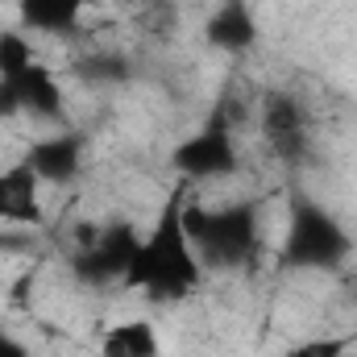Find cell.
<instances>
[{
  "instance_id": "obj_1",
  "label": "cell",
  "mask_w": 357,
  "mask_h": 357,
  "mask_svg": "<svg viewBox=\"0 0 357 357\" xmlns=\"http://www.w3.org/2000/svg\"><path fill=\"white\" fill-rule=\"evenodd\" d=\"M133 262H137V282H146L150 291H167V295H178V291H187L191 282H195V258H191V233H187V225L178 220V212L171 208V216H167V225L133 254Z\"/></svg>"
},
{
  "instance_id": "obj_2",
  "label": "cell",
  "mask_w": 357,
  "mask_h": 357,
  "mask_svg": "<svg viewBox=\"0 0 357 357\" xmlns=\"http://www.w3.org/2000/svg\"><path fill=\"white\" fill-rule=\"evenodd\" d=\"M341 250H345L341 229L320 208H303L295 220V233H291V258L312 266V262H333Z\"/></svg>"
},
{
  "instance_id": "obj_3",
  "label": "cell",
  "mask_w": 357,
  "mask_h": 357,
  "mask_svg": "<svg viewBox=\"0 0 357 357\" xmlns=\"http://www.w3.org/2000/svg\"><path fill=\"white\" fill-rule=\"evenodd\" d=\"M100 357H162V333L154 320H112L100 333Z\"/></svg>"
},
{
  "instance_id": "obj_4",
  "label": "cell",
  "mask_w": 357,
  "mask_h": 357,
  "mask_svg": "<svg viewBox=\"0 0 357 357\" xmlns=\"http://www.w3.org/2000/svg\"><path fill=\"white\" fill-rule=\"evenodd\" d=\"M38 187L42 178L33 175L29 162L0 171V220H17V225L38 220Z\"/></svg>"
},
{
  "instance_id": "obj_5",
  "label": "cell",
  "mask_w": 357,
  "mask_h": 357,
  "mask_svg": "<svg viewBox=\"0 0 357 357\" xmlns=\"http://www.w3.org/2000/svg\"><path fill=\"white\" fill-rule=\"evenodd\" d=\"M175 167L191 178H208V175H220L233 167V146L225 133H204V137H191L183 150L175 154Z\"/></svg>"
},
{
  "instance_id": "obj_6",
  "label": "cell",
  "mask_w": 357,
  "mask_h": 357,
  "mask_svg": "<svg viewBox=\"0 0 357 357\" xmlns=\"http://www.w3.org/2000/svg\"><path fill=\"white\" fill-rule=\"evenodd\" d=\"M13 96H17V108H29V112H42V116H54L59 108H63V91L59 84L50 79V71H42L38 63L25 71V75H17V79H4Z\"/></svg>"
},
{
  "instance_id": "obj_7",
  "label": "cell",
  "mask_w": 357,
  "mask_h": 357,
  "mask_svg": "<svg viewBox=\"0 0 357 357\" xmlns=\"http://www.w3.org/2000/svg\"><path fill=\"white\" fill-rule=\"evenodd\" d=\"M29 167H33V175L42 178V183H63V178L75 175L79 150H75V142H42V146L33 150Z\"/></svg>"
},
{
  "instance_id": "obj_8",
  "label": "cell",
  "mask_w": 357,
  "mask_h": 357,
  "mask_svg": "<svg viewBox=\"0 0 357 357\" xmlns=\"http://www.w3.org/2000/svg\"><path fill=\"white\" fill-rule=\"evenodd\" d=\"M79 8H84V0H25V25L63 33L79 21Z\"/></svg>"
},
{
  "instance_id": "obj_9",
  "label": "cell",
  "mask_w": 357,
  "mask_h": 357,
  "mask_svg": "<svg viewBox=\"0 0 357 357\" xmlns=\"http://www.w3.org/2000/svg\"><path fill=\"white\" fill-rule=\"evenodd\" d=\"M33 46L21 29H0V79H17L33 67Z\"/></svg>"
},
{
  "instance_id": "obj_10",
  "label": "cell",
  "mask_w": 357,
  "mask_h": 357,
  "mask_svg": "<svg viewBox=\"0 0 357 357\" xmlns=\"http://www.w3.org/2000/svg\"><path fill=\"white\" fill-rule=\"evenodd\" d=\"M208 33H212L220 46H229V50H233V46H245L254 29H250V21L241 17V8H229V13H220V17L212 21V29H208Z\"/></svg>"
}]
</instances>
